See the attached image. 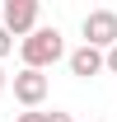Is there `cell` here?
I'll return each mask as SVG.
<instances>
[{
	"instance_id": "6da1fadb",
	"label": "cell",
	"mask_w": 117,
	"mask_h": 122,
	"mask_svg": "<svg viewBox=\"0 0 117 122\" xmlns=\"http://www.w3.org/2000/svg\"><path fill=\"white\" fill-rule=\"evenodd\" d=\"M19 56H24V66H28V71H47V66H56V61H61V56H70V52H66L61 28L52 24V28L28 33V38L19 42Z\"/></svg>"
},
{
	"instance_id": "7a4b0ae2",
	"label": "cell",
	"mask_w": 117,
	"mask_h": 122,
	"mask_svg": "<svg viewBox=\"0 0 117 122\" xmlns=\"http://www.w3.org/2000/svg\"><path fill=\"white\" fill-rule=\"evenodd\" d=\"M0 24H5V33L10 38H28V33H38V0H5V10H0Z\"/></svg>"
},
{
	"instance_id": "3957f363",
	"label": "cell",
	"mask_w": 117,
	"mask_h": 122,
	"mask_svg": "<svg viewBox=\"0 0 117 122\" xmlns=\"http://www.w3.org/2000/svg\"><path fill=\"white\" fill-rule=\"evenodd\" d=\"M80 28H84V42L98 47V52H112L117 47V14L112 10H89Z\"/></svg>"
},
{
	"instance_id": "277c9868",
	"label": "cell",
	"mask_w": 117,
	"mask_h": 122,
	"mask_svg": "<svg viewBox=\"0 0 117 122\" xmlns=\"http://www.w3.org/2000/svg\"><path fill=\"white\" fill-rule=\"evenodd\" d=\"M47 89H52V80H47L42 71H28V66H24V71L14 75V99H19L24 108H38V103L47 99Z\"/></svg>"
},
{
	"instance_id": "5b68a950",
	"label": "cell",
	"mask_w": 117,
	"mask_h": 122,
	"mask_svg": "<svg viewBox=\"0 0 117 122\" xmlns=\"http://www.w3.org/2000/svg\"><path fill=\"white\" fill-rule=\"evenodd\" d=\"M66 66H70V75H80V80H94L98 71H108V52H98V47H75L70 56H66Z\"/></svg>"
},
{
	"instance_id": "8992f818",
	"label": "cell",
	"mask_w": 117,
	"mask_h": 122,
	"mask_svg": "<svg viewBox=\"0 0 117 122\" xmlns=\"http://www.w3.org/2000/svg\"><path fill=\"white\" fill-rule=\"evenodd\" d=\"M10 52H14V38H10V33H5V24H0V61L10 56Z\"/></svg>"
},
{
	"instance_id": "52a82bcc",
	"label": "cell",
	"mask_w": 117,
	"mask_h": 122,
	"mask_svg": "<svg viewBox=\"0 0 117 122\" xmlns=\"http://www.w3.org/2000/svg\"><path fill=\"white\" fill-rule=\"evenodd\" d=\"M14 122H47V113H38V108H28V113H19Z\"/></svg>"
},
{
	"instance_id": "ba28073f",
	"label": "cell",
	"mask_w": 117,
	"mask_h": 122,
	"mask_svg": "<svg viewBox=\"0 0 117 122\" xmlns=\"http://www.w3.org/2000/svg\"><path fill=\"white\" fill-rule=\"evenodd\" d=\"M47 122H75L70 113H56V108H52V113H47Z\"/></svg>"
},
{
	"instance_id": "9c48e42d",
	"label": "cell",
	"mask_w": 117,
	"mask_h": 122,
	"mask_svg": "<svg viewBox=\"0 0 117 122\" xmlns=\"http://www.w3.org/2000/svg\"><path fill=\"white\" fill-rule=\"evenodd\" d=\"M108 71H112V75H117V47H112V52H108Z\"/></svg>"
},
{
	"instance_id": "30bf717a",
	"label": "cell",
	"mask_w": 117,
	"mask_h": 122,
	"mask_svg": "<svg viewBox=\"0 0 117 122\" xmlns=\"http://www.w3.org/2000/svg\"><path fill=\"white\" fill-rule=\"evenodd\" d=\"M5 89H10V75H5V71H0V94H5Z\"/></svg>"
},
{
	"instance_id": "8fae6325",
	"label": "cell",
	"mask_w": 117,
	"mask_h": 122,
	"mask_svg": "<svg viewBox=\"0 0 117 122\" xmlns=\"http://www.w3.org/2000/svg\"><path fill=\"white\" fill-rule=\"evenodd\" d=\"M94 122H98V117H94Z\"/></svg>"
}]
</instances>
